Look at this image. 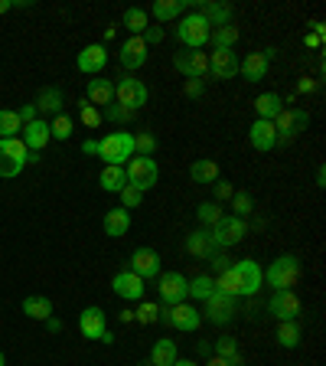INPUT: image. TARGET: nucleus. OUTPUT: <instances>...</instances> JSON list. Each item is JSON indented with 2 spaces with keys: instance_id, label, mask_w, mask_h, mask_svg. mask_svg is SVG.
Segmentation results:
<instances>
[{
  "instance_id": "1a4fd4ad",
  "label": "nucleus",
  "mask_w": 326,
  "mask_h": 366,
  "mask_svg": "<svg viewBox=\"0 0 326 366\" xmlns=\"http://www.w3.org/2000/svg\"><path fill=\"white\" fill-rule=\"evenodd\" d=\"M235 278H238V298H254L264 282V272H261V265L254 259H242V262L232 265Z\"/></svg>"
},
{
  "instance_id": "20e7f679",
  "label": "nucleus",
  "mask_w": 326,
  "mask_h": 366,
  "mask_svg": "<svg viewBox=\"0 0 326 366\" xmlns=\"http://www.w3.org/2000/svg\"><path fill=\"white\" fill-rule=\"evenodd\" d=\"M209 20L203 13H189V17H179L177 23V39L183 43L186 49H203L209 43Z\"/></svg>"
},
{
  "instance_id": "603ef678",
  "label": "nucleus",
  "mask_w": 326,
  "mask_h": 366,
  "mask_svg": "<svg viewBox=\"0 0 326 366\" xmlns=\"http://www.w3.org/2000/svg\"><path fill=\"white\" fill-rule=\"evenodd\" d=\"M186 95L189 98H203V79H186Z\"/></svg>"
},
{
  "instance_id": "cd10ccee",
  "label": "nucleus",
  "mask_w": 326,
  "mask_h": 366,
  "mask_svg": "<svg viewBox=\"0 0 326 366\" xmlns=\"http://www.w3.org/2000/svg\"><path fill=\"white\" fill-rule=\"evenodd\" d=\"M23 314L33 320H49L53 318V301L43 298V294H29V298H23Z\"/></svg>"
},
{
  "instance_id": "13d9d810",
  "label": "nucleus",
  "mask_w": 326,
  "mask_h": 366,
  "mask_svg": "<svg viewBox=\"0 0 326 366\" xmlns=\"http://www.w3.org/2000/svg\"><path fill=\"white\" fill-rule=\"evenodd\" d=\"M82 150H85V154H98V141H85Z\"/></svg>"
},
{
  "instance_id": "4d7b16f0",
  "label": "nucleus",
  "mask_w": 326,
  "mask_h": 366,
  "mask_svg": "<svg viewBox=\"0 0 326 366\" xmlns=\"http://www.w3.org/2000/svg\"><path fill=\"white\" fill-rule=\"evenodd\" d=\"M297 89H300V92H313V89H317V82H313V79H300Z\"/></svg>"
},
{
  "instance_id": "aec40b11",
  "label": "nucleus",
  "mask_w": 326,
  "mask_h": 366,
  "mask_svg": "<svg viewBox=\"0 0 326 366\" xmlns=\"http://www.w3.org/2000/svg\"><path fill=\"white\" fill-rule=\"evenodd\" d=\"M53 141V134H49V122L46 118H36V122L23 124V144H27L29 154H39V150L46 148Z\"/></svg>"
},
{
  "instance_id": "4c0bfd02",
  "label": "nucleus",
  "mask_w": 326,
  "mask_h": 366,
  "mask_svg": "<svg viewBox=\"0 0 326 366\" xmlns=\"http://www.w3.org/2000/svg\"><path fill=\"white\" fill-rule=\"evenodd\" d=\"M186 292H189V298H196V301L212 298V292H215V278H212V275H196L193 282L186 285Z\"/></svg>"
},
{
  "instance_id": "ddd939ff",
  "label": "nucleus",
  "mask_w": 326,
  "mask_h": 366,
  "mask_svg": "<svg viewBox=\"0 0 326 366\" xmlns=\"http://www.w3.org/2000/svg\"><path fill=\"white\" fill-rule=\"evenodd\" d=\"M130 272L140 275L144 282L147 278H157L160 272H163V265H160V255L150 249V245H140V249H134V255H130Z\"/></svg>"
},
{
  "instance_id": "4468645a",
  "label": "nucleus",
  "mask_w": 326,
  "mask_h": 366,
  "mask_svg": "<svg viewBox=\"0 0 326 366\" xmlns=\"http://www.w3.org/2000/svg\"><path fill=\"white\" fill-rule=\"evenodd\" d=\"M173 63H177V72H183L186 79H203L209 72V56L203 49H183V53H177Z\"/></svg>"
},
{
  "instance_id": "0e129e2a",
  "label": "nucleus",
  "mask_w": 326,
  "mask_h": 366,
  "mask_svg": "<svg viewBox=\"0 0 326 366\" xmlns=\"http://www.w3.org/2000/svg\"><path fill=\"white\" fill-rule=\"evenodd\" d=\"M323 183H326V170L320 167V170H317V187H323Z\"/></svg>"
},
{
  "instance_id": "c03bdc74",
  "label": "nucleus",
  "mask_w": 326,
  "mask_h": 366,
  "mask_svg": "<svg viewBox=\"0 0 326 366\" xmlns=\"http://www.w3.org/2000/svg\"><path fill=\"white\" fill-rule=\"evenodd\" d=\"M157 150V138L150 131H144V134H134V157H150Z\"/></svg>"
},
{
  "instance_id": "0eeeda50",
  "label": "nucleus",
  "mask_w": 326,
  "mask_h": 366,
  "mask_svg": "<svg viewBox=\"0 0 326 366\" xmlns=\"http://www.w3.org/2000/svg\"><path fill=\"white\" fill-rule=\"evenodd\" d=\"M271 124H274V131H278L280 141H294L297 134L307 131L310 115L304 112V108H280V115Z\"/></svg>"
},
{
  "instance_id": "680f3d73",
  "label": "nucleus",
  "mask_w": 326,
  "mask_h": 366,
  "mask_svg": "<svg viewBox=\"0 0 326 366\" xmlns=\"http://www.w3.org/2000/svg\"><path fill=\"white\" fill-rule=\"evenodd\" d=\"M46 324H49V330H53V334H59V330H62V324H59V320H56V318H49V320H46Z\"/></svg>"
},
{
  "instance_id": "9d476101",
  "label": "nucleus",
  "mask_w": 326,
  "mask_h": 366,
  "mask_svg": "<svg viewBox=\"0 0 326 366\" xmlns=\"http://www.w3.org/2000/svg\"><path fill=\"white\" fill-rule=\"evenodd\" d=\"M114 98H118V105H124L128 112H140V108L147 105L150 92L140 79H121V82L114 85Z\"/></svg>"
},
{
  "instance_id": "c9c22d12",
  "label": "nucleus",
  "mask_w": 326,
  "mask_h": 366,
  "mask_svg": "<svg viewBox=\"0 0 326 366\" xmlns=\"http://www.w3.org/2000/svg\"><path fill=\"white\" fill-rule=\"evenodd\" d=\"M278 344L294 350L300 344V320H278Z\"/></svg>"
},
{
  "instance_id": "de8ad7c7",
  "label": "nucleus",
  "mask_w": 326,
  "mask_h": 366,
  "mask_svg": "<svg viewBox=\"0 0 326 366\" xmlns=\"http://www.w3.org/2000/svg\"><path fill=\"white\" fill-rule=\"evenodd\" d=\"M134 115L137 112H128L124 105H108L102 112V118H108V122H134Z\"/></svg>"
},
{
  "instance_id": "e2e57ef3",
  "label": "nucleus",
  "mask_w": 326,
  "mask_h": 366,
  "mask_svg": "<svg viewBox=\"0 0 326 366\" xmlns=\"http://www.w3.org/2000/svg\"><path fill=\"white\" fill-rule=\"evenodd\" d=\"M13 10V0H0V13H10Z\"/></svg>"
},
{
  "instance_id": "58836bf2",
  "label": "nucleus",
  "mask_w": 326,
  "mask_h": 366,
  "mask_svg": "<svg viewBox=\"0 0 326 366\" xmlns=\"http://www.w3.org/2000/svg\"><path fill=\"white\" fill-rule=\"evenodd\" d=\"M209 43H212L215 49H232L235 43H238V27H232V23H229V27L212 30V33H209Z\"/></svg>"
},
{
  "instance_id": "a878e982",
  "label": "nucleus",
  "mask_w": 326,
  "mask_h": 366,
  "mask_svg": "<svg viewBox=\"0 0 326 366\" xmlns=\"http://www.w3.org/2000/svg\"><path fill=\"white\" fill-rule=\"evenodd\" d=\"M104 235H111V239H121L124 233H128L130 229V213L128 209H108V213H104Z\"/></svg>"
},
{
  "instance_id": "49530a36",
  "label": "nucleus",
  "mask_w": 326,
  "mask_h": 366,
  "mask_svg": "<svg viewBox=\"0 0 326 366\" xmlns=\"http://www.w3.org/2000/svg\"><path fill=\"white\" fill-rule=\"evenodd\" d=\"M134 320H137V324H157V320H160V308H157V304H140V308L134 311Z\"/></svg>"
},
{
  "instance_id": "052dcab7",
  "label": "nucleus",
  "mask_w": 326,
  "mask_h": 366,
  "mask_svg": "<svg viewBox=\"0 0 326 366\" xmlns=\"http://www.w3.org/2000/svg\"><path fill=\"white\" fill-rule=\"evenodd\" d=\"M196 350H199V353H203V357H209V353H212V347H209V344H203V340H199V344H196Z\"/></svg>"
},
{
  "instance_id": "423d86ee",
  "label": "nucleus",
  "mask_w": 326,
  "mask_h": 366,
  "mask_svg": "<svg viewBox=\"0 0 326 366\" xmlns=\"http://www.w3.org/2000/svg\"><path fill=\"white\" fill-rule=\"evenodd\" d=\"M160 320L163 324H170V327L177 330H186V334H193L199 324H203V314L193 308V304H167V308H160Z\"/></svg>"
},
{
  "instance_id": "39448f33",
  "label": "nucleus",
  "mask_w": 326,
  "mask_h": 366,
  "mask_svg": "<svg viewBox=\"0 0 326 366\" xmlns=\"http://www.w3.org/2000/svg\"><path fill=\"white\" fill-rule=\"evenodd\" d=\"M124 174H128L130 187H137L140 193H147V190L160 180V170H157V160L154 157H130Z\"/></svg>"
},
{
  "instance_id": "a18cd8bd",
  "label": "nucleus",
  "mask_w": 326,
  "mask_h": 366,
  "mask_svg": "<svg viewBox=\"0 0 326 366\" xmlns=\"http://www.w3.org/2000/svg\"><path fill=\"white\" fill-rule=\"evenodd\" d=\"M79 115H82V124H85V128H98V124H102V112H98L95 105H88L85 98L79 102Z\"/></svg>"
},
{
  "instance_id": "37998d69",
  "label": "nucleus",
  "mask_w": 326,
  "mask_h": 366,
  "mask_svg": "<svg viewBox=\"0 0 326 366\" xmlns=\"http://www.w3.org/2000/svg\"><path fill=\"white\" fill-rule=\"evenodd\" d=\"M49 134H53L56 141H69V138H72V118H69V115H56V118L49 122Z\"/></svg>"
},
{
  "instance_id": "a211bd4d",
  "label": "nucleus",
  "mask_w": 326,
  "mask_h": 366,
  "mask_svg": "<svg viewBox=\"0 0 326 366\" xmlns=\"http://www.w3.org/2000/svg\"><path fill=\"white\" fill-rule=\"evenodd\" d=\"M75 66H79V72H85V75H98L104 66H108V49H104L102 43L85 46L82 53H79V59H75Z\"/></svg>"
},
{
  "instance_id": "774afa93",
  "label": "nucleus",
  "mask_w": 326,
  "mask_h": 366,
  "mask_svg": "<svg viewBox=\"0 0 326 366\" xmlns=\"http://www.w3.org/2000/svg\"><path fill=\"white\" fill-rule=\"evenodd\" d=\"M0 366H7V360H4V350H0Z\"/></svg>"
},
{
  "instance_id": "c85d7f7f",
  "label": "nucleus",
  "mask_w": 326,
  "mask_h": 366,
  "mask_svg": "<svg viewBox=\"0 0 326 366\" xmlns=\"http://www.w3.org/2000/svg\"><path fill=\"white\" fill-rule=\"evenodd\" d=\"M186 7H189V0H157V4L150 7V13H154L160 23H167V20L183 17V10Z\"/></svg>"
},
{
  "instance_id": "ea45409f",
  "label": "nucleus",
  "mask_w": 326,
  "mask_h": 366,
  "mask_svg": "<svg viewBox=\"0 0 326 366\" xmlns=\"http://www.w3.org/2000/svg\"><path fill=\"white\" fill-rule=\"evenodd\" d=\"M225 213H222V207H219V203H199V207H196V219H199V223H203V229H212L215 223H219V219H222Z\"/></svg>"
},
{
  "instance_id": "5fc2aeb1",
  "label": "nucleus",
  "mask_w": 326,
  "mask_h": 366,
  "mask_svg": "<svg viewBox=\"0 0 326 366\" xmlns=\"http://www.w3.org/2000/svg\"><path fill=\"white\" fill-rule=\"evenodd\" d=\"M160 39H163V30H160V27H147V37H144V43L150 46V43H160Z\"/></svg>"
},
{
  "instance_id": "338daca9",
  "label": "nucleus",
  "mask_w": 326,
  "mask_h": 366,
  "mask_svg": "<svg viewBox=\"0 0 326 366\" xmlns=\"http://www.w3.org/2000/svg\"><path fill=\"white\" fill-rule=\"evenodd\" d=\"M173 366H196V363H193V360H179L177 357V363H173Z\"/></svg>"
},
{
  "instance_id": "473e14b6",
  "label": "nucleus",
  "mask_w": 326,
  "mask_h": 366,
  "mask_svg": "<svg viewBox=\"0 0 326 366\" xmlns=\"http://www.w3.org/2000/svg\"><path fill=\"white\" fill-rule=\"evenodd\" d=\"M98 183H102L104 193H121L128 187V174H124V167H104Z\"/></svg>"
},
{
  "instance_id": "bb28decb",
  "label": "nucleus",
  "mask_w": 326,
  "mask_h": 366,
  "mask_svg": "<svg viewBox=\"0 0 326 366\" xmlns=\"http://www.w3.org/2000/svg\"><path fill=\"white\" fill-rule=\"evenodd\" d=\"M238 72H242L248 82H261L264 72H268V59L261 56V53H248V56L238 63Z\"/></svg>"
},
{
  "instance_id": "dca6fc26",
  "label": "nucleus",
  "mask_w": 326,
  "mask_h": 366,
  "mask_svg": "<svg viewBox=\"0 0 326 366\" xmlns=\"http://www.w3.org/2000/svg\"><path fill=\"white\" fill-rule=\"evenodd\" d=\"M147 53H150V46L144 43V37H130V39H124V46H121V53H118V63H121V69H140L144 63H147Z\"/></svg>"
},
{
  "instance_id": "393cba45",
  "label": "nucleus",
  "mask_w": 326,
  "mask_h": 366,
  "mask_svg": "<svg viewBox=\"0 0 326 366\" xmlns=\"http://www.w3.org/2000/svg\"><path fill=\"white\" fill-rule=\"evenodd\" d=\"M33 108H36V112H43V115H53V118H56V115H62V92H59L56 85H46V89L36 95Z\"/></svg>"
},
{
  "instance_id": "8fccbe9b",
  "label": "nucleus",
  "mask_w": 326,
  "mask_h": 366,
  "mask_svg": "<svg viewBox=\"0 0 326 366\" xmlns=\"http://www.w3.org/2000/svg\"><path fill=\"white\" fill-rule=\"evenodd\" d=\"M212 190H215V203H219V200H232V183H225V180H215L212 183Z\"/></svg>"
},
{
  "instance_id": "f704fd0d",
  "label": "nucleus",
  "mask_w": 326,
  "mask_h": 366,
  "mask_svg": "<svg viewBox=\"0 0 326 366\" xmlns=\"http://www.w3.org/2000/svg\"><path fill=\"white\" fill-rule=\"evenodd\" d=\"M215 357L225 360L229 366H242V357H238V340L222 334V337L215 340Z\"/></svg>"
},
{
  "instance_id": "f257e3e1",
  "label": "nucleus",
  "mask_w": 326,
  "mask_h": 366,
  "mask_svg": "<svg viewBox=\"0 0 326 366\" xmlns=\"http://www.w3.org/2000/svg\"><path fill=\"white\" fill-rule=\"evenodd\" d=\"M98 157L104 160V167H124L134 157V134L130 131H111L98 141Z\"/></svg>"
},
{
  "instance_id": "f8f14e48",
  "label": "nucleus",
  "mask_w": 326,
  "mask_h": 366,
  "mask_svg": "<svg viewBox=\"0 0 326 366\" xmlns=\"http://www.w3.org/2000/svg\"><path fill=\"white\" fill-rule=\"evenodd\" d=\"M268 311L278 320H300L304 304H300V298L294 292H274L271 294V301H268Z\"/></svg>"
},
{
  "instance_id": "9b49d317",
  "label": "nucleus",
  "mask_w": 326,
  "mask_h": 366,
  "mask_svg": "<svg viewBox=\"0 0 326 366\" xmlns=\"http://www.w3.org/2000/svg\"><path fill=\"white\" fill-rule=\"evenodd\" d=\"M157 278H160L157 288H160V301L163 304H183L189 298V292H186L189 278L183 272H160Z\"/></svg>"
},
{
  "instance_id": "7ed1b4c3",
  "label": "nucleus",
  "mask_w": 326,
  "mask_h": 366,
  "mask_svg": "<svg viewBox=\"0 0 326 366\" xmlns=\"http://www.w3.org/2000/svg\"><path fill=\"white\" fill-rule=\"evenodd\" d=\"M29 164V150L20 138H0V177H20V170Z\"/></svg>"
},
{
  "instance_id": "864d4df0",
  "label": "nucleus",
  "mask_w": 326,
  "mask_h": 366,
  "mask_svg": "<svg viewBox=\"0 0 326 366\" xmlns=\"http://www.w3.org/2000/svg\"><path fill=\"white\" fill-rule=\"evenodd\" d=\"M17 118H20V124H29V122H36V108L33 105H23L17 112Z\"/></svg>"
},
{
  "instance_id": "f03ea898",
  "label": "nucleus",
  "mask_w": 326,
  "mask_h": 366,
  "mask_svg": "<svg viewBox=\"0 0 326 366\" xmlns=\"http://www.w3.org/2000/svg\"><path fill=\"white\" fill-rule=\"evenodd\" d=\"M300 278V259L297 255H280L278 262H271V268L264 272V282L274 292H290Z\"/></svg>"
},
{
  "instance_id": "6ab92c4d",
  "label": "nucleus",
  "mask_w": 326,
  "mask_h": 366,
  "mask_svg": "<svg viewBox=\"0 0 326 366\" xmlns=\"http://www.w3.org/2000/svg\"><path fill=\"white\" fill-rule=\"evenodd\" d=\"M209 72L215 79H235L238 75V56H235V49H212L209 53Z\"/></svg>"
},
{
  "instance_id": "3c124183",
  "label": "nucleus",
  "mask_w": 326,
  "mask_h": 366,
  "mask_svg": "<svg viewBox=\"0 0 326 366\" xmlns=\"http://www.w3.org/2000/svg\"><path fill=\"white\" fill-rule=\"evenodd\" d=\"M212 268H215L219 275L229 272V268H232V259H229V255H222V252H215V255H212Z\"/></svg>"
},
{
  "instance_id": "412c9836",
  "label": "nucleus",
  "mask_w": 326,
  "mask_h": 366,
  "mask_svg": "<svg viewBox=\"0 0 326 366\" xmlns=\"http://www.w3.org/2000/svg\"><path fill=\"white\" fill-rule=\"evenodd\" d=\"M248 141H252L254 150H261V154H268V150L278 148V131H274V124L271 122H254L252 131H248Z\"/></svg>"
},
{
  "instance_id": "e433bc0d",
  "label": "nucleus",
  "mask_w": 326,
  "mask_h": 366,
  "mask_svg": "<svg viewBox=\"0 0 326 366\" xmlns=\"http://www.w3.org/2000/svg\"><path fill=\"white\" fill-rule=\"evenodd\" d=\"M124 27L134 33V37H140V33H147L150 27V17H147V10H140V7H128L124 10Z\"/></svg>"
},
{
  "instance_id": "72a5a7b5",
  "label": "nucleus",
  "mask_w": 326,
  "mask_h": 366,
  "mask_svg": "<svg viewBox=\"0 0 326 366\" xmlns=\"http://www.w3.org/2000/svg\"><path fill=\"white\" fill-rule=\"evenodd\" d=\"M189 177H193V183H215L219 180V164L209 157L196 160L193 167H189Z\"/></svg>"
},
{
  "instance_id": "bf43d9fd",
  "label": "nucleus",
  "mask_w": 326,
  "mask_h": 366,
  "mask_svg": "<svg viewBox=\"0 0 326 366\" xmlns=\"http://www.w3.org/2000/svg\"><path fill=\"white\" fill-rule=\"evenodd\" d=\"M118 320H121V324H130V320H134V311H121V314H118Z\"/></svg>"
},
{
  "instance_id": "a19ab883",
  "label": "nucleus",
  "mask_w": 326,
  "mask_h": 366,
  "mask_svg": "<svg viewBox=\"0 0 326 366\" xmlns=\"http://www.w3.org/2000/svg\"><path fill=\"white\" fill-rule=\"evenodd\" d=\"M23 131V124H20L17 112H10V108H0V138H17Z\"/></svg>"
},
{
  "instance_id": "69168bd1",
  "label": "nucleus",
  "mask_w": 326,
  "mask_h": 366,
  "mask_svg": "<svg viewBox=\"0 0 326 366\" xmlns=\"http://www.w3.org/2000/svg\"><path fill=\"white\" fill-rule=\"evenodd\" d=\"M205 366H229V363H225V360H219V357H212V360H209V363H205Z\"/></svg>"
},
{
  "instance_id": "4be33fe9",
  "label": "nucleus",
  "mask_w": 326,
  "mask_h": 366,
  "mask_svg": "<svg viewBox=\"0 0 326 366\" xmlns=\"http://www.w3.org/2000/svg\"><path fill=\"white\" fill-rule=\"evenodd\" d=\"M79 330H82V337H88V340H102V334L108 330L104 327V311L85 308L82 314H79Z\"/></svg>"
},
{
  "instance_id": "09e8293b",
  "label": "nucleus",
  "mask_w": 326,
  "mask_h": 366,
  "mask_svg": "<svg viewBox=\"0 0 326 366\" xmlns=\"http://www.w3.org/2000/svg\"><path fill=\"white\" fill-rule=\"evenodd\" d=\"M140 203H144V193H140L137 187H130V183H128V187L121 190V207L124 209H137Z\"/></svg>"
},
{
  "instance_id": "5701e85b",
  "label": "nucleus",
  "mask_w": 326,
  "mask_h": 366,
  "mask_svg": "<svg viewBox=\"0 0 326 366\" xmlns=\"http://www.w3.org/2000/svg\"><path fill=\"white\" fill-rule=\"evenodd\" d=\"M186 252L193 255V259H212V255L219 252V245L212 242L209 229H196V233L186 235Z\"/></svg>"
},
{
  "instance_id": "b1692460",
  "label": "nucleus",
  "mask_w": 326,
  "mask_h": 366,
  "mask_svg": "<svg viewBox=\"0 0 326 366\" xmlns=\"http://www.w3.org/2000/svg\"><path fill=\"white\" fill-rule=\"evenodd\" d=\"M85 102L88 105H114V82L111 79H92L85 89Z\"/></svg>"
},
{
  "instance_id": "c756f323",
  "label": "nucleus",
  "mask_w": 326,
  "mask_h": 366,
  "mask_svg": "<svg viewBox=\"0 0 326 366\" xmlns=\"http://www.w3.org/2000/svg\"><path fill=\"white\" fill-rule=\"evenodd\" d=\"M177 363V340H157L150 350V366H173Z\"/></svg>"
},
{
  "instance_id": "6e6552de",
  "label": "nucleus",
  "mask_w": 326,
  "mask_h": 366,
  "mask_svg": "<svg viewBox=\"0 0 326 366\" xmlns=\"http://www.w3.org/2000/svg\"><path fill=\"white\" fill-rule=\"evenodd\" d=\"M209 235H212V242L219 245V249H232V245H238L245 235H248V226L238 216H222L212 229H209Z\"/></svg>"
},
{
  "instance_id": "2eb2a0df",
  "label": "nucleus",
  "mask_w": 326,
  "mask_h": 366,
  "mask_svg": "<svg viewBox=\"0 0 326 366\" xmlns=\"http://www.w3.org/2000/svg\"><path fill=\"white\" fill-rule=\"evenodd\" d=\"M205 318L212 324H229L235 318V298L232 294H222V292H212V298H205Z\"/></svg>"
},
{
  "instance_id": "2f4dec72",
  "label": "nucleus",
  "mask_w": 326,
  "mask_h": 366,
  "mask_svg": "<svg viewBox=\"0 0 326 366\" xmlns=\"http://www.w3.org/2000/svg\"><path fill=\"white\" fill-rule=\"evenodd\" d=\"M205 20H209V27H229L232 23V7L229 4H203V10H199Z\"/></svg>"
},
{
  "instance_id": "7c9ffc66",
  "label": "nucleus",
  "mask_w": 326,
  "mask_h": 366,
  "mask_svg": "<svg viewBox=\"0 0 326 366\" xmlns=\"http://www.w3.org/2000/svg\"><path fill=\"white\" fill-rule=\"evenodd\" d=\"M254 112H258L261 122H274L280 115V95H274V92L258 95V98H254Z\"/></svg>"
},
{
  "instance_id": "79ce46f5",
  "label": "nucleus",
  "mask_w": 326,
  "mask_h": 366,
  "mask_svg": "<svg viewBox=\"0 0 326 366\" xmlns=\"http://www.w3.org/2000/svg\"><path fill=\"white\" fill-rule=\"evenodd\" d=\"M232 216H238V219H245V216H252L254 213V200H252V193H245V190H238V193H232Z\"/></svg>"
},
{
  "instance_id": "6e6d98bb",
  "label": "nucleus",
  "mask_w": 326,
  "mask_h": 366,
  "mask_svg": "<svg viewBox=\"0 0 326 366\" xmlns=\"http://www.w3.org/2000/svg\"><path fill=\"white\" fill-rule=\"evenodd\" d=\"M304 43H307L310 49H320V46H323V33H307V37H304Z\"/></svg>"
},
{
  "instance_id": "f3484780",
  "label": "nucleus",
  "mask_w": 326,
  "mask_h": 366,
  "mask_svg": "<svg viewBox=\"0 0 326 366\" xmlns=\"http://www.w3.org/2000/svg\"><path fill=\"white\" fill-rule=\"evenodd\" d=\"M111 292L118 294V298H124V301H140L144 298V278L134 275L130 268L128 272H118L111 278Z\"/></svg>"
}]
</instances>
